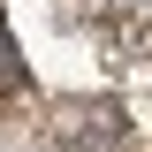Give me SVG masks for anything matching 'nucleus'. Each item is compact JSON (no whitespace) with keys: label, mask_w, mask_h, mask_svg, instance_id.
Returning a JSON list of instances; mask_svg holds the SVG:
<instances>
[{"label":"nucleus","mask_w":152,"mask_h":152,"mask_svg":"<svg viewBox=\"0 0 152 152\" xmlns=\"http://www.w3.org/2000/svg\"><path fill=\"white\" fill-rule=\"evenodd\" d=\"M61 137L76 152H129V122L114 99H69L61 107Z\"/></svg>","instance_id":"nucleus-1"},{"label":"nucleus","mask_w":152,"mask_h":152,"mask_svg":"<svg viewBox=\"0 0 152 152\" xmlns=\"http://www.w3.org/2000/svg\"><path fill=\"white\" fill-rule=\"evenodd\" d=\"M23 69H15V46H8V31H0V91H15Z\"/></svg>","instance_id":"nucleus-2"}]
</instances>
